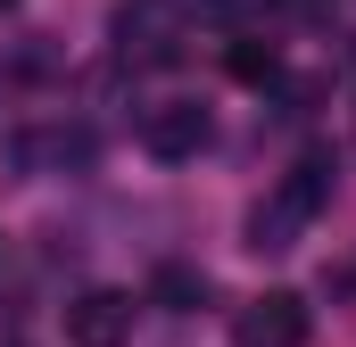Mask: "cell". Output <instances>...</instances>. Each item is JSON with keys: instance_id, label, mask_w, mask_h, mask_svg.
I'll return each instance as SVG.
<instances>
[{"instance_id": "cell-2", "label": "cell", "mask_w": 356, "mask_h": 347, "mask_svg": "<svg viewBox=\"0 0 356 347\" xmlns=\"http://www.w3.org/2000/svg\"><path fill=\"white\" fill-rule=\"evenodd\" d=\"M108 33H116V58H133V67H175L182 42H191V8H182V0H124V8L108 17Z\"/></svg>"}, {"instance_id": "cell-4", "label": "cell", "mask_w": 356, "mask_h": 347, "mask_svg": "<svg viewBox=\"0 0 356 347\" xmlns=\"http://www.w3.org/2000/svg\"><path fill=\"white\" fill-rule=\"evenodd\" d=\"M133 339V298L124 289H83L67 306V347H124Z\"/></svg>"}, {"instance_id": "cell-3", "label": "cell", "mask_w": 356, "mask_h": 347, "mask_svg": "<svg viewBox=\"0 0 356 347\" xmlns=\"http://www.w3.org/2000/svg\"><path fill=\"white\" fill-rule=\"evenodd\" d=\"M207 133H216V124H207V108H199V99H158V108L141 116V149H149L158 166L199 158V149H207Z\"/></svg>"}, {"instance_id": "cell-6", "label": "cell", "mask_w": 356, "mask_h": 347, "mask_svg": "<svg viewBox=\"0 0 356 347\" xmlns=\"http://www.w3.org/2000/svg\"><path fill=\"white\" fill-rule=\"evenodd\" d=\"M149 298L175 306V314H191V306H207V273H191V264H158V273H149Z\"/></svg>"}, {"instance_id": "cell-1", "label": "cell", "mask_w": 356, "mask_h": 347, "mask_svg": "<svg viewBox=\"0 0 356 347\" xmlns=\"http://www.w3.org/2000/svg\"><path fill=\"white\" fill-rule=\"evenodd\" d=\"M323 207H332V158H298V166H290V182H282L273 198H257V207H249V223H241L249 240H241V248H257V257L298 248V232H307Z\"/></svg>"}, {"instance_id": "cell-9", "label": "cell", "mask_w": 356, "mask_h": 347, "mask_svg": "<svg viewBox=\"0 0 356 347\" xmlns=\"http://www.w3.org/2000/svg\"><path fill=\"white\" fill-rule=\"evenodd\" d=\"M207 17H241V0H207Z\"/></svg>"}, {"instance_id": "cell-7", "label": "cell", "mask_w": 356, "mask_h": 347, "mask_svg": "<svg viewBox=\"0 0 356 347\" xmlns=\"http://www.w3.org/2000/svg\"><path fill=\"white\" fill-rule=\"evenodd\" d=\"M224 67H232V83H273V75H282L273 42H232V58H224Z\"/></svg>"}, {"instance_id": "cell-5", "label": "cell", "mask_w": 356, "mask_h": 347, "mask_svg": "<svg viewBox=\"0 0 356 347\" xmlns=\"http://www.w3.org/2000/svg\"><path fill=\"white\" fill-rule=\"evenodd\" d=\"M241 347H307V298L266 289L241 306Z\"/></svg>"}, {"instance_id": "cell-10", "label": "cell", "mask_w": 356, "mask_h": 347, "mask_svg": "<svg viewBox=\"0 0 356 347\" xmlns=\"http://www.w3.org/2000/svg\"><path fill=\"white\" fill-rule=\"evenodd\" d=\"M8 8H17V0H0V17H8Z\"/></svg>"}, {"instance_id": "cell-8", "label": "cell", "mask_w": 356, "mask_h": 347, "mask_svg": "<svg viewBox=\"0 0 356 347\" xmlns=\"http://www.w3.org/2000/svg\"><path fill=\"white\" fill-rule=\"evenodd\" d=\"M273 8H290V17H323L332 0H273Z\"/></svg>"}]
</instances>
